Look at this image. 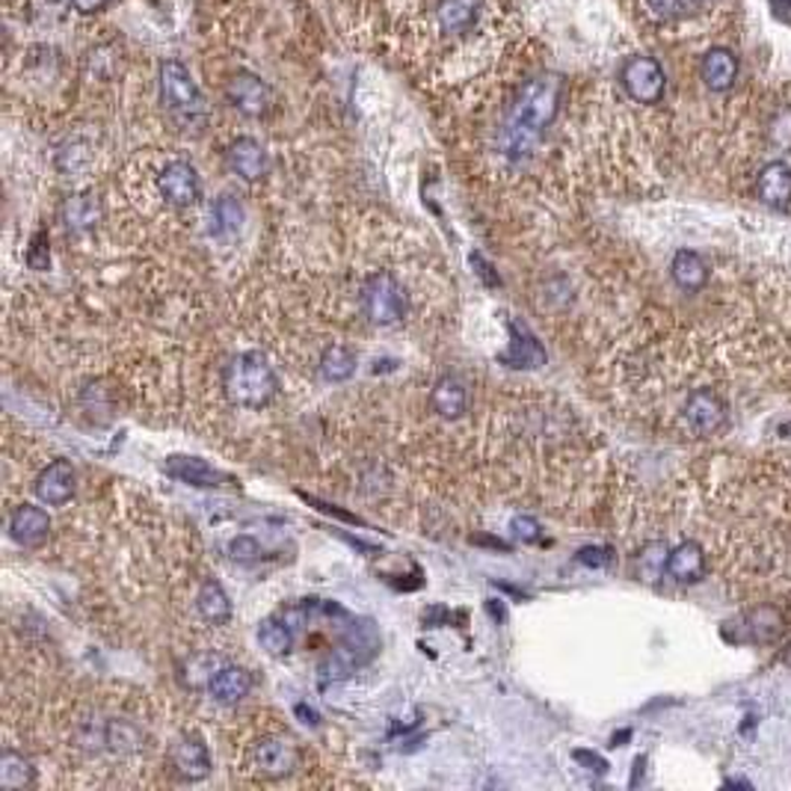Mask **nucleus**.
Instances as JSON below:
<instances>
[{
    "instance_id": "1",
    "label": "nucleus",
    "mask_w": 791,
    "mask_h": 791,
    "mask_svg": "<svg viewBox=\"0 0 791 791\" xmlns=\"http://www.w3.org/2000/svg\"><path fill=\"white\" fill-rule=\"evenodd\" d=\"M561 107V78L554 74H537L521 87L507 116L504 128V149L511 158L528 154L534 142L540 140V134L549 128Z\"/></svg>"
},
{
    "instance_id": "2",
    "label": "nucleus",
    "mask_w": 791,
    "mask_h": 791,
    "mask_svg": "<svg viewBox=\"0 0 791 791\" xmlns=\"http://www.w3.org/2000/svg\"><path fill=\"white\" fill-rule=\"evenodd\" d=\"M222 391L234 406L261 410L279 394V377L261 353H241L222 365Z\"/></svg>"
},
{
    "instance_id": "3",
    "label": "nucleus",
    "mask_w": 791,
    "mask_h": 791,
    "mask_svg": "<svg viewBox=\"0 0 791 791\" xmlns=\"http://www.w3.org/2000/svg\"><path fill=\"white\" fill-rule=\"evenodd\" d=\"M161 99L163 107L170 111L175 125L184 130H202L205 128V99L196 81L191 78L187 66L179 60L161 62Z\"/></svg>"
},
{
    "instance_id": "4",
    "label": "nucleus",
    "mask_w": 791,
    "mask_h": 791,
    "mask_svg": "<svg viewBox=\"0 0 791 791\" xmlns=\"http://www.w3.org/2000/svg\"><path fill=\"white\" fill-rule=\"evenodd\" d=\"M380 652V634L371 620L353 622L351 631L341 638V643L330 652V658L318 667L323 681H339L347 679L353 673L371 662L374 655Z\"/></svg>"
},
{
    "instance_id": "5",
    "label": "nucleus",
    "mask_w": 791,
    "mask_h": 791,
    "mask_svg": "<svg viewBox=\"0 0 791 791\" xmlns=\"http://www.w3.org/2000/svg\"><path fill=\"white\" fill-rule=\"evenodd\" d=\"M362 311L377 326H394L406 318V291L389 271L371 273L362 282Z\"/></svg>"
},
{
    "instance_id": "6",
    "label": "nucleus",
    "mask_w": 791,
    "mask_h": 791,
    "mask_svg": "<svg viewBox=\"0 0 791 791\" xmlns=\"http://www.w3.org/2000/svg\"><path fill=\"white\" fill-rule=\"evenodd\" d=\"M620 81L626 95L638 104H658L667 90V74H664L662 62L646 54H638L622 62Z\"/></svg>"
},
{
    "instance_id": "7",
    "label": "nucleus",
    "mask_w": 791,
    "mask_h": 791,
    "mask_svg": "<svg viewBox=\"0 0 791 791\" xmlns=\"http://www.w3.org/2000/svg\"><path fill=\"white\" fill-rule=\"evenodd\" d=\"M226 99L247 119H261V116L271 113L273 92L267 83L250 74V71H238L229 81V87H226Z\"/></svg>"
},
{
    "instance_id": "8",
    "label": "nucleus",
    "mask_w": 791,
    "mask_h": 791,
    "mask_svg": "<svg viewBox=\"0 0 791 791\" xmlns=\"http://www.w3.org/2000/svg\"><path fill=\"white\" fill-rule=\"evenodd\" d=\"M158 191L172 208H193L202 199L199 172L193 170L187 161H172L167 170L158 175Z\"/></svg>"
},
{
    "instance_id": "9",
    "label": "nucleus",
    "mask_w": 791,
    "mask_h": 791,
    "mask_svg": "<svg viewBox=\"0 0 791 791\" xmlns=\"http://www.w3.org/2000/svg\"><path fill=\"white\" fill-rule=\"evenodd\" d=\"M74 486H78V478H74V469H71L69 460H54L50 466L39 471V478L33 483L36 490V498L48 507H62L69 504L71 495H74Z\"/></svg>"
},
{
    "instance_id": "10",
    "label": "nucleus",
    "mask_w": 791,
    "mask_h": 791,
    "mask_svg": "<svg viewBox=\"0 0 791 791\" xmlns=\"http://www.w3.org/2000/svg\"><path fill=\"white\" fill-rule=\"evenodd\" d=\"M507 330H511V347L498 356L501 365H507V368H525V371L546 365V359H549L546 347H542L537 335H534L525 323L507 321Z\"/></svg>"
},
{
    "instance_id": "11",
    "label": "nucleus",
    "mask_w": 791,
    "mask_h": 791,
    "mask_svg": "<svg viewBox=\"0 0 791 791\" xmlns=\"http://www.w3.org/2000/svg\"><path fill=\"white\" fill-rule=\"evenodd\" d=\"M252 761H255V768H259L264 777L279 780V777H288V773L297 768L300 753H297V747H294L291 742H285V738H261V742L255 744V750H252Z\"/></svg>"
},
{
    "instance_id": "12",
    "label": "nucleus",
    "mask_w": 791,
    "mask_h": 791,
    "mask_svg": "<svg viewBox=\"0 0 791 791\" xmlns=\"http://www.w3.org/2000/svg\"><path fill=\"white\" fill-rule=\"evenodd\" d=\"M226 163H229V170L234 172V175H241L243 181H259L271 170L267 151H264V146H261L259 140H252V137H238V140L231 142L229 149H226Z\"/></svg>"
},
{
    "instance_id": "13",
    "label": "nucleus",
    "mask_w": 791,
    "mask_h": 791,
    "mask_svg": "<svg viewBox=\"0 0 791 791\" xmlns=\"http://www.w3.org/2000/svg\"><path fill=\"white\" fill-rule=\"evenodd\" d=\"M700 78L711 92H730L738 81V57L730 48H709L700 60Z\"/></svg>"
},
{
    "instance_id": "14",
    "label": "nucleus",
    "mask_w": 791,
    "mask_h": 791,
    "mask_svg": "<svg viewBox=\"0 0 791 791\" xmlns=\"http://www.w3.org/2000/svg\"><path fill=\"white\" fill-rule=\"evenodd\" d=\"M163 469L179 483L199 486V490H214V486H226V483H229V478H226L222 471H217L210 462L199 460V457H179V454H175V457L167 460Z\"/></svg>"
},
{
    "instance_id": "15",
    "label": "nucleus",
    "mask_w": 791,
    "mask_h": 791,
    "mask_svg": "<svg viewBox=\"0 0 791 791\" xmlns=\"http://www.w3.org/2000/svg\"><path fill=\"white\" fill-rule=\"evenodd\" d=\"M685 419L697 433H714L726 421V406L714 391L700 389L685 401Z\"/></svg>"
},
{
    "instance_id": "16",
    "label": "nucleus",
    "mask_w": 791,
    "mask_h": 791,
    "mask_svg": "<svg viewBox=\"0 0 791 791\" xmlns=\"http://www.w3.org/2000/svg\"><path fill=\"white\" fill-rule=\"evenodd\" d=\"M170 761L172 771L187 782H199L210 773V753L199 738H181V742L172 747Z\"/></svg>"
},
{
    "instance_id": "17",
    "label": "nucleus",
    "mask_w": 791,
    "mask_h": 791,
    "mask_svg": "<svg viewBox=\"0 0 791 791\" xmlns=\"http://www.w3.org/2000/svg\"><path fill=\"white\" fill-rule=\"evenodd\" d=\"M10 534L19 546H31V549L42 546L50 534L48 513L42 507H33V504H21L10 516Z\"/></svg>"
},
{
    "instance_id": "18",
    "label": "nucleus",
    "mask_w": 791,
    "mask_h": 791,
    "mask_svg": "<svg viewBox=\"0 0 791 791\" xmlns=\"http://www.w3.org/2000/svg\"><path fill=\"white\" fill-rule=\"evenodd\" d=\"M664 570H667V575H670L673 582L679 584L700 582L702 575H706V554H702L700 542L685 540L673 551H667V566H664Z\"/></svg>"
},
{
    "instance_id": "19",
    "label": "nucleus",
    "mask_w": 791,
    "mask_h": 791,
    "mask_svg": "<svg viewBox=\"0 0 791 791\" xmlns=\"http://www.w3.org/2000/svg\"><path fill=\"white\" fill-rule=\"evenodd\" d=\"M208 691L220 706H234L252 691V673L238 664H222L217 676L210 679Z\"/></svg>"
},
{
    "instance_id": "20",
    "label": "nucleus",
    "mask_w": 791,
    "mask_h": 791,
    "mask_svg": "<svg viewBox=\"0 0 791 791\" xmlns=\"http://www.w3.org/2000/svg\"><path fill=\"white\" fill-rule=\"evenodd\" d=\"M759 199L771 208H786L791 202V167L786 161L768 163L756 179Z\"/></svg>"
},
{
    "instance_id": "21",
    "label": "nucleus",
    "mask_w": 791,
    "mask_h": 791,
    "mask_svg": "<svg viewBox=\"0 0 791 791\" xmlns=\"http://www.w3.org/2000/svg\"><path fill=\"white\" fill-rule=\"evenodd\" d=\"M431 406L436 415H442V419L448 421L462 419V412L469 406L462 382L457 380V377H442V380H436V386H433L431 391Z\"/></svg>"
},
{
    "instance_id": "22",
    "label": "nucleus",
    "mask_w": 791,
    "mask_h": 791,
    "mask_svg": "<svg viewBox=\"0 0 791 791\" xmlns=\"http://www.w3.org/2000/svg\"><path fill=\"white\" fill-rule=\"evenodd\" d=\"M478 10H481V0H439L436 7V21L445 33L451 36H460L474 24L478 19Z\"/></svg>"
},
{
    "instance_id": "23",
    "label": "nucleus",
    "mask_w": 791,
    "mask_h": 791,
    "mask_svg": "<svg viewBox=\"0 0 791 791\" xmlns=\"http://www.w3.org/2000/svg\"><path fill=\"white\" fill-rule=\"evenodd\" d=\"M670 273H673V282H676L679 288H685V291H700V288H706V282H709V267H706V261L691 250H679L673 255Z\"/></svg>"
},
{
    "instance_id": "24",
    "label": "nucleus",
    "mask_w": 791,
    "mask_h": 791,
    "mask_svg": "<svg viewBox=\"0 0 791 791\" xmlns=\"http://www.w3.org/2000/svg\"><path fill=\"white\" fill-rule=\"evenodd\" d=\"M33 780H36V771L33 765L21 753L15 750H3L0 756V789L3 791H21L31 789Z\"/></svg>"
},
{
    "instance_id": "25",
    "label": "nucleus",
    "mask_w": 791,
    "mask_h": 791,
    "mask_svg": "<svg viewBox=\"0 0 791 791\" xmlns=\"http://www.w3.org/2000/svg\"><path fill=\"white\" fill-rule=\"evenodd\" d=\"M99 217L101 205L92 193H78V196H71V199H66V205H62V222H66L71 231L92 229V226L99 222Z\"/></svg>"
},
{
    "instance_id": "26",
    "label": "nucleus",
    "mask_w": 791,
    "mask_h": 791,
    "mask_svg": "<svg viewBox=\"0 0 791 791\" xmlns=\"http://www.w3.org/2000/svg\"><path fill=\"white\" fill-rule=\"evenodd\" d=\"M196 608L208 622L214 626H226L231 620V601L222 591L220 582H205L202 584L199 596H196Z\"/></svg>"
},
{
    "instance_id": "27",
    "label": "nucleus",
    "mask_w": 791,
    "mask_h": 791,
    "mask_svg": "<svg viewBox=\"0 0 791 791\" xmlns=\"http://www.w3.org/2000/svg\"><path fill=\"white\" fill-rule=\"evenodd\" d=\"M259 643L273 658H285L294 650V629L285 620L271 617L259 626Z\"/></svg>"
},
{
    "instance_id": "28",
    "label": "nucleus",
    "mask_w": 791,
    "mask_h": 791,
    "mask_svg": "<svg viewBox=\"0 0 791 791\" xmlns=\"http://www.w3.org/2000/svg\"><path fill=\"white\" fill-rule=\"evenodd\" d=\"M210 222H214V234L217 238H234L243 226V205L231 193H226V196L214 202Z\"/></svg>"
},
{
    "instance_id": "29",
    "label": "nucleus",
    "mask_w": 791,
    "mask_h": 791,
    "mask_svg": "<svg viewBox=\"0 0 791 791\" xmlns=\"http://www.w3.org/2000/svg\"><path fill=\"white\" fill-rule=\"evenodd\" d=\"M321 377L326 382H347L356 374V353L347 351V347H326L321 356Z\"/></svg>"
},
{
    "instance_id": "30",
    "label": "nucleus",
    "mask_w": 791,
    "mask_h": 791,
    "mask_svg": "<svg viewBox=\"0 0 791 791\" xmlns=\"http://www.w3.org/2000/svg\"><path fill=\"white\" fill-rule=\"evenodd\" d=\"M104 744L119 756L137 753L142 747V732L128 721H111L104 726Z\"/></svg>"
},
{
    "instance_id": "31",
    "label": "nucleus",
    "mask_w": 791,
    "mask_h": 791,
    "mask_svg": "<svg viewBox=\"0 0 791 791\" xmlns=\"http://www.w3.org/2000/svg\"><path fill=\"white\" fill-rule=\"evenodd\" d=\"M747 629L753 631V641L771 643L786 631V620H782V614L777 608H756L747 617Z\"/></svg>"
},
{
    "instance_id": "32",
    "label": "nucleus",
    "mask_w": 791,
    "mask_h": 791,
    "mask_svg": "<svg viewBox=\"0 0 791 791\" xmlns=\"http://www.w3.org/2000/svg\"><path fill=\"white\" fill-rule=\"evenodd\" d=\"M24 261H27V267L31 271H48L50 267V247H48V231L39 229L36 234H33V241L31 247H27V255H24Z\"/></svg>"
},
{
    "instance_id": "33",
    "label": "nucleus",
    "mask_w": 791,
    "mask_h": 791,
    "mask_svg": "<svg viewBox=\"0 0 791 791\" xmlns=\"http://www.w3.org/2000/svg\"><path fill=\"white\" fill-rule=\"evenodd\" d=\"M511 531H513V537L521 542H540L542 540L540 521L534 519V516H516V519L511 521Z\"/></svg>"
},
{
    "instance_id": "34",
    "label": "nucleus",
    "mask_w": 791,
    "mask_h": 791,
    "mask_svg": "<svg viewBox=\"0 0 791 791\" xmlns=\"http://www.w3.org/2000/svg\"><path fill=\"white\" fill-rule=\"evenodd\" d=\"M575 561L584 563V566H593V570H599V566H608L614 561V554L608 546H587L575 554Z\"/></svg>"
},
{
    "instance_id": "35",
    "label": "nucleus",
    "mask_w": 791,
    "mask_h": 791,
    "mask_svg": "<svg viewBox=\"0 0 791 791\" xmlns=\"http://www.w3.org/2000/svg\"><path fill=\"white\" fill-rule=\"evenodd\" d=\"M229 551H231V558H234V561H241V563L255 561V558L261 554L259 542L252 540V537H238V540H231Z\"/></svg>"
},
{
    "instance_id": "36",
    "label": "nucleus",
    "mask_w": 791,
    "mask_h": 791,
    "mask_svg": "<svg viewBox=\"0 0 791 791\" xmlns=\"http://www.w3.org/2000/svg\"><path fill=\"white\" fill-rule=\"evenodd\" d=\"M471 264H474V271H478V276L483 279V285H490V288H498V285H501L498 273H495V267H492L490 261L483 259L481 252H474V255H471Z\"/></svg>"
},
{
    "instance_id": "37",
    "label": "nucleus",
    "mask_w": 791,
    "mask_h": 791,
    "mask_svg": "<svg viewBox=\"0 0 791 791\" xmlns=\"http://www.w3.org/2000/svg\"><path fill=\"white\" fill-rule=\"evenodd\" d=\"M768 10L780 24H791V0H768Z\"/></svg>"
},
{
    "instance_id": "38",
    "label": "nucleus",
    "mask_w": 791,
    "mask_h": 791,
    "mask_svg": "<svg viewBox=\"0 0 791 791\" xmlns=\"http://www.w3.org/2000/svg\"><path fill=\"white\" fill-rule=\"evenodd\" d=\"M575 759H578V761H587V765H591V771H599V773L608 771V761L599 759V756H596V753L575 750Z\"/></svg>"
},
{
    "instance_id": "39",
    "label": "nucleus",
    "mask_w": 791,
    "mask_h": 791,
    "mask_svg": "<svg viewBox=\"0 0 791 791\" xmlns=\"http://www.w3.org/2000/svg\"><path fill=\"white\" fill-rule=\"evenodd\" d=\"M69 3L78 12H83V15H92V12H99L107 7V0H69Z\"/></svg>"
},
{
    "instance_id": "40",
    "label": "nucleus",
    "mask_w": 791,
    "mask_h": 791,
    "mask_svg": "<svg viewBox=\"0 0 791 791\" xmlns=\"http://www.w3.org/2000/svg\"><path fill=\"white\" fill-rule=\"evenodd\" d=\"M294 711H297V718H302V723H309V726H318V723H321V714L314 709H309V706H302V702Z\"/></svg>"
},
{
    "instance_id": "41",
    "label": "nucleus",
    "mask_w": 791,
    "mask_h": 791,
    "mask_svg": "<svg viewBox=\"0 0 791 791\" xmlns=\"http://www.w3.org/2000/svg\"><path fill=\"white\" fill-rule=\"evenodd\" d=\"M777 128L786 130V116H782V119L777 122ZM789 128H791V119H789ZM789 142H791V130H789V137H782V146H789Z\"/></svg>"
},
{
    "instance_id": "42",
    "label": "nucleus",
    "mask_w": 791,
    "mask_h": 791,
    "mask_svg": "<svg viewBox=\"0 0 791 791\" xmlns=\"http://www.w3.org/2000/svg\"><path fill=\"white\" fill-rule=\"evenodd\" d=\"M780 436H782V439H791V421H789V424H782Z\"/></svg>"
}]
</instances>
